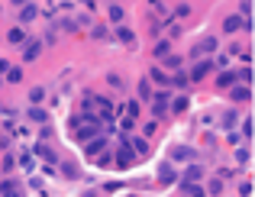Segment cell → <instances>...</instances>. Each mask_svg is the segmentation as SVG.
Instances as JSON below:
<instances>
[{
    "label": "cell",
    "mask_w": 255,
    "mask_h": 197,
    "mask_svg": "<svg viewBox=\"0 0 255 197\" xmlns=\"http://www.w3.org/2000/svg\"><path fill=\"white\" fill-rule=\"evenodd\" d=\"M210 71H213V62H210V58H204V62H197V65L191 68V74H187V81H204V78H207Z\"/></svg>",
    "instance_id": "obj_3"
},
{
    "label": "cell",
    "mask_w": 255,
    "mask_h": 197,
    "mask_svg": "<svg viewBox=\"0 0 255 197\" xmlns=\"http://www.w3.org/2000/svg\"><path fill=\"white\" fill-rule=\"evenodd\" d=\"M0 197H23V191H19V185H16V181H10V178H6L3 185H0Z\"/></svg>",
    "instance_id": "obj_7"
},
{
    "label": "cell",
    "mask_w": 255,
    "mask_h": 197,
    "mask_svg": "<svg viewBox=\"0 0 255 197\" xmlns=\"http://www.w3.org/2000/svg\"><path fill=\"white\" fill-rule=\"evenodd\" d=\"M94 39H107V26H97V29H94Z\"/></svg>",
    "instance_id": "obj_34"
},
{
    "label": "cell",
    "mask_w": 255,
    "mask_h": 197,
    "mask_svg": "<svg viewBox=\"0 0 255 197\" xmlns=\"http://www.w3.org/2000/svg\"><path fill=\"white\" fill-rule=\"evenodd\" d=\"M165 68H171V71H178V68H181V58H178V55H168V58H165Z\"/></svg>",
    "instance_id": "obj_29"
},
{
    "label": "cell",
    "mask_w": 255,
    "mask_h": 197,
    "mask_svg": "<svg viewBox=\"0 0 255 197\" xmlns=\"http://www.w3.org/2000/svg\"><path fill=\"white\" fill-rule=\"evenodd\" d=\"M13 3H16V6H23V3H29V0H13Z\"/></svg>",
    "instance_id": "obj_37"
},
{
    "label": "cell",
    "mask_w": 255,
    "mask_h": 197,
    "mask_svg": "<svg viewBox=\"0 0 255 197\" xmlns=\"http://www.w3.org/2000/svg\"><path fill=\"white\" fill-rule=\"evenodd\" d=\"M184 191L191 194V197H204V188H197L194 181H184Z\"/></svg>",
    "instance_id": "obj_21"
},
{
    "label": "cell",
    "mask_w": 255,
    "mask_h": 197,
    "mask_svg": "<svg viewBox=\"0 0 255 197\" xmlns=\"http://www.w3.org/2000/svg\"><path fill=\"white\" fill-rule=\"evenodd\" d=\"M42 97H45V87H32V91H29V100H32V104H42Z\"/></svg>",
    "instance_id": "obj_25"
},
{
    "label": "cell",
    "mask_w": 255,
    "mask_h": 197,
    "mask_svg": "<svg viewBox=\"0 0 255 197\" xmlns=\"http://www.w3.org/2000/svg\"><path fill=\"white\" fill-rule=\"evenodd\" d=\"M210 194H213V197L223 194V181H210Z\"/></svg>",
    "instance_id": "obj_31"
},
{
    "label": "cell",
    "mask_w": 255,
    "mask_h": 197,
    "mask_svg": "<svg viewBox=\"0 0 255 197\" xmlns=\"http://www.w3.org/2000/svg\"><path fill=\"white\" fill-rule=\"evenodd\" d=\"M94 104H97V110H104V120H110V113H113V104L107 97H94Z\"/></svg>",
    "instance_id": "obj_14"
},
{
    "label": "cell",
    "mask_w": 255,
    "mask_h": 197,
    "mask_svg": "<svg viewBox=\"0 0 255 197\" xmlns=\"http://www.w3.org/2000/svg\"><path fill=\"white\" fill-rule=\"evenodd\" d=\"M168 84H174V87H184V84H187V74H184V71L178 68V71H174L171 78H168Z\"/></svg>",
    "instance_id": "obj_18"
},
{
    "label": "cell",
    "mask_w": 255,
    "mask_h": 197,
    "mask_svg": "<svg viewBox=\"0 0 255 197\" xmlns=\"http://www.w3.org/2000/svg\"><path fill=\"white\" fill-rule=\"evenodd\" d=\"M104 149H107V136H94V142H87V155H91V159H94V155H100V152H104Z\"/></svg>",
    "instance_id": "obj_5"
},
{
    "label": "cell",
    "mask_w": 255,
    "mask_h": 197,
    "mask_svg": "<svg viewBox=\"0 0 255 197\" xmlns=\"http://www.w3.org/2000/svg\"><path fill=\"white\" fill-rule=\"evenodd\" d=\"M152 81H158V84H168V74L162 71V68H152V74H149Z\"/></svg>",
    "instance_id": "obj_23"
},
{
    "label": "cell",
    "mask_w": 255,
    "mask_h": 197,
    "mask_svg": "<svg viewBox=\"0 0 255 197\" xmlns=\"http://www.w3.org/2000/svg\"><path fill=\"white\" fill-rule=\"evenodd\" d=\"M184 107H187V100H184V97H178V100H174V104H171V110H174V113H181V110H184Z\"/></svg>",
    "instance_id": "obj_32"
},
{
    "label": "cell",
    "mask_w": 255,
    "mask_h": 197,
    "mask_svg": "<svg viewBox=\"0 0 255 197\" xmlns=\"http://www.w3.org/2000/svg\"><path fill=\"white\" fill-rule=\"evenodd\" d=\"M36 155H39V159H45V162H49V165H55V162H58V155L52 152L49 146H36Z\"/></svg>",
    "instance_id": "obj_11"
},
{
    "label": "cell",
    "mask_w": 255,
    "mask_h": 197,
    "mask_svg": "<svg viewBox=\"0 0 255 197\" xmlns=\"http://www.w3.org/2000/svg\"><path fill=\"white\" fill-rule=\"evenodd\" d=\"M6 68H10V62H3V58H0V74H6Z\"/></svg>",
    "instance_id": "obj_36"
},
{
    "label": "cell",
    "mask_w": 255,
    "mask_h": 197,
    "mask_svg": "<svg viewBox=\"0 0 255 197\" xmlns=\"http://www.w3.org/2000/svg\"><path fill=\"white\" fill-rule=\"evenodd\" d=\"M26 39H29V36H26V32L19 29V26H16V29H10V32H6V42H13V45H23Z\"/></svg>",
    "instance_id": "obj_10"
},
{
    "label": "cell",
    "mask_w": 255,
    "mask_h": 197,
    "mask_svg": "<svg viewBox=\"0 0 255 197\" xmlns=\"http://www.w3.org/2000/svg\"><path fill=\"white\" fill-rule=\"evenodd\" d=\"M168 49H171V42H168V39H162V42H158L152 52H155V55H168Z\"/></svg>",
    "instance_id": "obj_27"
},
{
    "label": "cell",
    "mask_w": 255,
    "mask_h": 197,
    "mask_svg": "<svg viewBox=\"0 0 255 197\" xmlns=\"http://www.w3.org/2000/svg\"><path fill=\"white\" fill-rule=\"evenodd\" d=\"M165 107H168V94H162V91H158V94H155V100H152V113H155V117H162V113H165Z\"/></svg>",
    "instance_id": "obj_8"
},
{
    "label": "cell",
    "mask_w": 255,
    "mask_h": 197,
    "mask_svg": "<svg viewBox=\"0 0 255 197\" xmlns=\"http://www.w3.org/2000/svg\"><path fill=\"white\" fill-rule=\"evenodd\" d=\"M236 81H239V78H236V71H223V74L217 78V84H220V87H233Z\"/></svg>",
    "instance_id": "obj_13"
},
{
    "label": "cell",
    "mask_w": 255,
    "mask_h": 197,
    "mask_svg": "<svg viewBox=\"0 0 255 197\" xmlns=\"http://www.w3.org/2000/svg\"><path fill=\"white\" fill-rule=\"evenodd\" d=\"M233 126H236V113H233V110H230V113H226V117H223V130H226V133H230V130H233Z\"/></svg>",
    "instance_id": "obj_28"
},
{
    "label": "cell",
    "mask_w": 255,
    "mask_h": 197,
    "mask_svg": "<svg viewBox=\"0 0 255 197\" xmlns=\"http://www.w3.org/2000/svg\"><path fill=\"white\" fill-rule=\"evenodd\" d=\"M139 97H142V100H149V97H152V91H149V81H142V84H139Z\"/></svg>",
    "instance_id": "obj_30"
},
{
    "label": "cell",
    "mask_w": 255,
    "mask_h": 197,
    "mask_svg": "<svg viewBox=\"0 0 255 197\" xmlns=\"http://www.w3.org/2000/svg\"><path fill=\"white\" fill-rule=\"evenodd\" d=\"M139 117V100H129L126 104V120H136Z\"/></svg>",
    "instance_id": "obj_20"
},
{
    "label": "cell",
    "mask_w": 255,
    "mask_h": 197,
    "mask_svg": "<svg viewBox=\"0 0 255 197\" xmlns=\"http://www.w3.org/2000/svg\"><path fill=\"white\" fill-rule=\"evenodd\" d=\"M39 52H42V42H29L26 39V49H23V62H36Z\"/></svg>",
    "instance_id": "obj_4"
},
{
    "label": "cell",
    "mask_w": 255,
    "mask_h": 197,
    "mask_svg": "<svg viewBox=\"0 0 255 197\" xmlns=\"http://www.w3.org/2000/svg\"><path fill=\"white\" fill-rule=\"evenodd\" d=\"M129 146H132V152H136V155H145V152H149L145 139H139V136H136V139H129Z\"/></svg>",
    "instance_id": "obj_17"
},
{
    "label": "cell",
    "mask_w": 255,
    "mask_h": 197,
    "mask_svg": "<svg viewBox=\"0 0 255 197\" xmlns=\"http://www.w3.org/2000/svg\"><path fill=\"white\" fill-rule=\"evenodd\" d=\"M171 159L174 162H194V159H197V152H194V149H187V146H178L171 152Z\"/></svg>",
    "instance_id": "obj_6"
},
{
    "label": "cell",
    "mask_w": 255,
    "mask_h": 197,
    "mask_svg": "<svg viewBox=\"0 0 255 197\" xmlns=\"http://www.w3.org/2000/svg\"><path fill=\"white\" fill-rule=\"evenodd\" d=\"M113 3H117V0H113Z\"/></svg>",
    "instance_id": "obj_38"
},
{
    "label": "cell",
    "mask_w": 255,
    "mask_h": 197,
    "mask_svg": "<svg viewBox=\"0 0 255 197\" xmlns=\"http://www.w3.org/2000/svg\"><path fill=\"white\" fill-rule=\"evenodd\" d=\"M110 19H113V23H123V6H120V3L110 6Z\"/></svg>",
    "instance_id": "obj_24"
},
{
    "label": "cell",
    "mask_w": 255,
    "mask_h": 197,
    "mask_svg": "<svg viewBox=\"0 0 255 197\" xmlns=\"http://www.w3.org/2000/svg\"><path fill=\"white\" fill-rule=\"evenodd\" d=\"M117 39H120L123 45H132V42H136V36H132V29H126V26H120V29H117Z\"/></svg>",
    "instance_id": "obj_12"
},
{
    "label": "cell",
    "mask_w": 255,
    "mask_h": 197,
    "mask_svg": "<svg viewBox=\"0 0 255 197\" xmlns=\"http://www.w3.org/2000/svg\"><path fill=\"white\" fill-rule=\"evenodd\" d=\"M233 100H239V104H246V100H249V87H236V91H233Z\"/></svg>",
    "instance_id": "obj_19"
},
{
    "label": "cell",
    "mask_w": 255,
    "mask_h": 197,
    "mask_svg": "<svg viewBox=\"0 0 255 197\" xmlns=\"http://www.w3.org/2000/svg\"><path fill=\"white\" fill-rule=\"evenodd\" d=\"M236 159H239V162L246 165V162H249V149H239V152H236Z\"/></svg>",
    "instance_id": "obj_33"
},
{
    "label": "cell",
    "mask_w": 255,
    "mask_h": 197,
    "mask_svg": "<svg viewBox=\"0 0 255 197\" xmlns=\"http://www.w3.org/2000/svg\"><path fill=\"white\" fill-rule=\"evenodd\" d=\"M29 120H32V123H45V120H49V113H45L42 107H32V110H29Z\"/></svg>",
    "instance_id": "obj_16"
},
{
    "label": "cell",
    "mask_w": 255,
    "mask_h": 197,
    "mask_svg": "<svg viewBox=\"0 0 255 197\" xmlns=\"http://www.w3.org/2000/svg\"><path fill=\"white\" fill-rule=\"evenodd\" d=\"M36 13H39L36 6H32V3H26L23 10H19V23H29V19H36Z\"/></svg>",
    "instance_id": "obj_15"
},
{
    "label": "cell",
    "mask_w": 255,
    "mask_h": 197,
    "mask_svg": "<svg viewBox=\"0 0 255 197\" xmlns=\"http://www.w3.org/2000/svg\"><path fill=\"white\" fill-rule=\"evenodd\" d=\"M162 181H174V172H171V168H162Z\"/></svg>",
    "instance_id": "obj_35"
},
{
    "label": "cell",
    "mask_w": 255,
    "mask_h": 197,
    "mask_svg": "<svg viewBox=\"0 0 255 197\" xmlns=\"http://www.w3.org/2000/svg\"><path fill=\"white\" fill-rule=\"evenodd\" d=\"M213 52H217V39L207 36V39H200V42L191 49V55H194V58H204V55H213Z\"/></svg>",
    "instance_id": "obj_1"
},
{
    "label": "cell",
    "mask_w": 255,
    "mask_h": 197,
    "mask_svg": "<svg viewBox=\"0 0 255 197\" xmlns=\"http://www.w3.org/2000/svg\"><path fill=\"white\" fill-rule=\"evenodd\" d=\"M200 175H204V172H200V165H191V168L184 172V181H197Z\"/></svg>",
    "instance_id": "obj_22"
},
{
    "label": "cell",
    "mask_w": 255,
    "mask_h": 197,
    "mask_svg": "<svg viewBox=\"0 0 255 197\" xmlns=\"http://www.w3.org/2000/svg\"><path fill=\"white\" fill-rule=\"evenodd\" d=\"M132 162H136V152H132V146H129V139L120 146V152H117V168H129Z\"/></svg>",
    "instance_id": "obj_2"
},
{
    "label": "cell",
    "mask_w": 255,
    "mask_h": 197,
    "mask_svg": "<svg viewBox=\"0 0 255 197\" xmlns=\"http://www.w3.org/2000/svg\"><path fill=\"white\" fill-rule=\"evenodd\" d=\"M239 26H249V19H243V16H226L223 19V29L226 32H236Z\"/></svg>",
    "instance_id": "obj_9"
},
{
    "label": "cell",
    "mask_w": 255,
    "mask_h": 197,
    "mask_svg": "<svg viewBox=\"0 0 255 197\" xmlns=\"http://www.w3.org/2000/svg\"><path fill=\"white\" fill-rule=\"evenodd\" d=\"M6 78H10L13 84H19V81H23V71H19V68H6Z\"/></svg>",
    "instance_id": "obj_26"
}]
</instances>
